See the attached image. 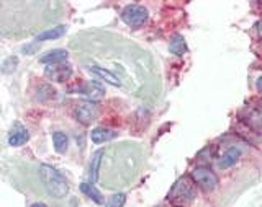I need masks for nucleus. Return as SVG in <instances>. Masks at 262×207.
<instances>
[{
	"label": "nucleus",
	"mask_w": 262,
	"mask_h": 207,
	"mask_svg": "<svg viewBox=\"0 0 262 207\" xmlns=\"http://www.w3.org/2000/svg\"><path fill=\"white\" fill-rule=\"evenodd\" d=\"M39 176L43 181V186L53 197H64L69 193V185L66 178L51 165L43 163L39 167Z\"/></svg>",
	"instance_id": "f257e3e1"
},
{
	"label": "nucleus",
	"mask_w": 262,
	"mask_h": 207,
	"mask_svg": "<svg viewBox=\"0 0 262 207\" xmlns=\"http://www.w3.org/2000/svg\"><path fill=\"white\" fill-rule=\"evenodd\" d=\"M195 196H196V188L192 178L182 176L170 188V191L167 194V201L176 207H187L193 202Z\"/></svg>",
	"instance_id": "f03ea898"
},
{
	"label": "nucleus",
	"mask_w": 262,
	"mask_h": 207,
	"mask_svg": "<svg viewBox=\"0 0 262 207\" xmlns=\"http://www.w3.org/2000/svg\"><path fill=\"white\" fill-rule=\"evenodd\" d=\"M190 178L195 183V186H199L203 191H213V189L216 188L218 185V178L215 175V171L211 168H207V167H196L192 170L190 173Z\"/></svg>",
	"instance_id": "7ed1b4c3"
},
{
	"label": "nucleus",
	"mask_w": 262,
	"mask_h": 207,
	"mask_svg": "<svg viewBox=\"0 0 262 207\" xmlns=\"http://www.w3.org/2000/svg\"><path fill=\"white\" fill-rule=\"evenodd\" d=\"M121 18L128 27L131 28H139L147 21L149 18V13H147V8L143 5H128L121 13Z\"/></svg>",
	"instance_id": "20e7f679"
},
{
	"label": "nucleus",
	"mask_w": 262,
	"mask_h": 207,
	"mask_svg": "<svg viewBox=\"0 0 262 207\" xmlns=\"http://www.w3.org/2000/svg\"><path fill=\"white\" fill-rule=\"evenodd\" d=\"M45 75L48 80L56 82V84H62V82L69 80L72 75V69L69 64H53V65H46L45 69Z\"/></svg>",
	"instance_id": "39448f33"
},
{
	"label": "nucleus",
	"mask_w": 262,
	"mask_h": 207,
	"mask_svg": "<svg viewBox=\"0 0 262 207\" xmlns=\"http://www.w3.org/2000/svg\"><path fill=\"white\" fill-rule=\"evenodd\" d=\"M98 116V106L94 101H84L76 108V118L82 124H92Z\"/></svg>",
	"instance_id": "423d86ee"
},
{
	"label": "nucleus",
	"mask_w": 262,
	"mask_h": 207,
	"mask_svg": "<svg viewBox=\"0 0 262 207\" xmlns=\"http://www.w3.org/2000/svg\"><path fill=\"white\" fill-rule=\"evenodd\" d=\"M79 92L82 95H85L89 98V101H97V100H102L105 96V88L103 85H100L98 82H85L84 85L79 88Z\"/></svg>",
	"instance_id": "0eeeda50"
},
{
	"label": "nucleus",
	"mask_w": 262,
	"mask_h": 207,
	"mask_svg": "<svg viewBox=\"0 0 262 207\" xmlns=\"http://www.w3.org/2000/svg\"><path fill=\"white\" fill-rule=\"evenodd\" d=\"M28 139H30L28 131L25 129L20 122H15L13 126H12L10 136H8V144H10L12 147H20V145L27 144Z\"/></svg>",
	"instance_id": "6e6552de"
},
{
	"label": "nucleus",
	"mask_w": 262,
	"mask_h": 207,
	"mask_svg": "<svg viewBox=\"0 0 262 207\" xmlns=\"http://www.w3.org/2000/svg\"><path fill=\"white\" fill-rule=\"evenodd\" d=\"M69 53L66 49H53L46 54H43L39 57V62H43L46 65H53V64H64L68 61Z\"/></svg>",
	"instance_id": "1a4fd4ad"
},
{
	"label": "nucleus",
	"mask_w": 262,
	"mask_h": 207,
	"mask_svg": "<svg viewBox=\"0 0 262 207\" xmlns=\"http://www.w3.org/2000/svg\"><path fill=\"white\" fill-rule=\"evenodd\" d=\"M241 155H243L241 148H237V147L228 148V150H226L223 155H221V159H220V162H218V167H220V168H223V170H226V168H229V167H233V165H236V162L241 159Z\"/></svg>",
	"instance_id": "9d476101"
},
{
	"label": "nucleus",
	"mask_w": 262,
	"mask_h": 207,
	"mask_svg": "<svg viewBox=\"0 0 262 207\" xmlns=\"http://www.w3.org/2000/svg\"><path fill=\"white\" fill-rule=\"evenodd\" d=\"M117 137V132L108 129V127H95L92 132H90V139H92L94 144H103L108 142V140Z\"/></svg>",
	"instance_id": "9b49d317"
},
{
	"label": "nucleus",
	"mask_w": 262,
	"mask_h": 207,
	"mask_svg": "<svg viewBox=\"0 0 262 207\" xmlns=\"http://www.w3.org/2000/svg\"><path fill=\"white\" fill-rule=\"evenodd\" d=\"M90 72L95 73V75L98 79H102L105 80L106 84H110V85H115V87H121V80L117 77V75H113V73L110 70H106L103 67H97V65H94V67H90Z\"/></svg>",
	"instance_id": "f8f14e48"
},
{
	"label": "nucleus",
	"mask_w": 262,
	"mask_h": 207,
	"mask_svg": "<svg viewBox=\"0 0 262 207\" xmlns=\"http://www.w3.org/2000/svg\"><path fill=\"white\" fill-rule=\"evenodd\" d=\"M66 31H68V28H66V24H57V27L48 30V31H43L39 33L36 41H53V39H57L66 35Z\"/></svg>",
	"instance_id": "ddd939ff"
},
{
	"label": "nucleus",
	"mask_w": 262,
	"mask_h": 207,
	"mask_svg": "<svg viewBox=\"0 0 262 207\" xmlns=\"http://www.w3.org/2000/svg\"><path fill=\"white\" fill-rule=\"evenodd\" d=\"M80 191L84 193V194L89 197V199H92L94 202H97V204H103V196H102V193L95 188L94 183H82V185H80Z\"/></svg>",
	"instance_id": "4468645a"
},
{
	"label": "nucleus",
	"mask_w": 262,
	"mask_h": 207,
	"mask_svg": "<svg viewBox=\"0 0 262 207\" xmlns=\"http://www.w3.org/2000/svg\"><path fill=\"white\" fill-rule=\"evenodd\" d=\"M102 157H103V150H97L92 159H90V170H89L90 183H97V181H98V168H100Z\"/></svg>",
	"instance_id": "2eb2a0df"
},
{
	"label": "nucleus",
	"mask_w": 262,
	"mask_h": 207,
	"mask_svg": "<svg viewBox=\"0 0 262 207\" xmlns=\"http://www.w3.org/2000/svg\"><path fill=\"white\" fill-rule=\"evenodd\" d=\"M169 51L176 56H184L187 53V43H185L184 36L176 35L174 38H172L170 43H169Z\"/></svg>",
	"instance_id": "dca6fc26"
},
{
	"label": "nucleus",
	"mask_w": 262,
	"mask_h": 207,
	"mask_svg": "<svg viewBox=\"0 0 262 207\" xmlns=\"http://www.w3.org/2000/svg\"><path fill=\"white\" fill-rule=\"evenodd\" d=\"M53 145H54V150L57 153H64L69 147L68 136H66L64 132H54L53 134Z\"/></svg>",
	"instance_id": "f3484780"
},
{
	"label": "nucleus",
	"mask_w": 262,
	"mask_h": 207,
	"mask_svg": "<svg viewBox=\"0 0 262 207\" xmlns=\"http://www.w3.org/2000/svg\"><path fill=\"white\" fill-rule=\"evenodd\" d=\"M16 65H18V57L12 56V57H8L2 65H0V70H2L4 73H12L16 69Z\"/></svg>",
	"instance_id": "a211bd4d"
},
{
	"label": "nucleus",
	"mask_w": 262,
	"mask_h": 207,
	"mask_svg": "<svg viewBox=\"0 0 262 207\" xmlns=\"http://www.w3.org/2000/svg\"><path fill=\"white\" fill-rule=\"evenodd\" d=\"M125 202H126V196L123 193H117V194H113L110 197L105 207H123V205H125Z\"/></svg>",
	"instance_id": "6ab92c4d"
},
{
	"label": "nucleus",
	"mask_w": 262,
	"mask_h": 207,
	"mask_svg": "<svg viewBox=\"0 0 262 207\" xmlns=\"http://www.w3.org/2000/svg\"><path fill=\"white\" fill-rule=\"evenodd\" d=\"M256 88H257L259 92L262 93V75H260V77H259V79L256 80Z\"/></svg>",
	"instance_id": "aec40b11"
},
{
	"label": "nucleus",
	"mask_w": 262,
	"mask_h": 207,
	"mask_svg": "<svg viewBox=\"0 0 262 207\" xmlns=\"http://www.w3.org/2000/svg\"><path fill=\"white\" fill-rule=\"evenodd\" d=\"M256 28H257V33H259V36H262V18H260V20L257 21V27H256Z\"/></svg>",
	"instance_id": "412c9836"
},
{
	"label": "nucleus",
	"mask_w": 262,
	"mask_h": 207,
	"mask_svg": "<svg viewBox=\"0 0 262 207\" xmlns=\"http://www.w3.org/2000/svg\"><path fill=\"white\" fill-rule=\"evenodd\" d=\"M31 207H48L46 204H43V202H35Z\"/></svg>",
	"instance_id": "4be33fe9"
}]
</instances>
